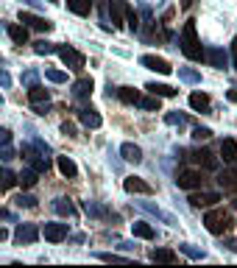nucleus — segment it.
Instances as JSON below:
<instances>
[{
  "instance_id": "obj_1",
  "label": "nucleus",
  "mask_w": 237,
  "mask_h": 268,
  "mask_svg": "<svg viewBox=\"0 0 237 268\" xmlns=\"http://www.w3.org/2000/svg\"><path fill=\"white\" fill-rule=\"evenodd\" d=\"M181 51L190 61H204V48H201V39L195 34V23L187 20L184 28H181Z\"/></svg>"
},
{
  "instance_id": "obj_2",
  "label": "nucleus",
  "mask_w": 237,
  "mask_h": 268,
  "mask_svg": "<svg viewBox=\"0 0 237 268\" xmlns=\"http://www.w3.org/2000/svg\"><path fill=\"white\" fill-rule=\"evenodd\" d=\"M204 226H207V232H212V235H223L235 226V221H232V215L223 212V209H209V212L204 215Z\"/></svg>"
},
{
  "instance_id": "obj_3",
  "label": "nucleus",
  "mask_w": 237,
  "mask_h": 268,
  "mask_svg": "<svg viewBox=\"0 0 237 268\" xmlns=\"http://www.w3.org/2000/svg\"><path fill=\"white\" fill-rule=\"evenodd\" d=\"M204 182H207L204 171H190V168H184V171L176 173V184L181 187V190H195V187H204Z\"/></svg>"
},
{
  "instance_id": "obj_4",
  "label": "nucleus",
  "mask_w": 237,
  "mask_h": 268,
  "mask_svg": "<svg viewBox=\"0 0 237 268\" xmlns=\"http://www.w3.org/2000/svg\"><path fill=\"white\" fill-rule=\"evenodd\" d=\"M187 159L193 165H198L201 171H218V156L212 154V151H207V148H193L187 154Z\"/></svg>"
},
{
  "instance_id": "obj_5",
  "label": "nucleus",
  "mask_w": 237,
  "mask_h": 268,
  "mask_svg": "<svg viewBox=\"0 0 237 268\" xmlns=\"http://www.w3.org/2000/svg\"><path fill=\"white\" fill-rule=\"evenodd\" d=\"M56 53H59V59L64 61L70 70H84V53H78L76 48H70V45H56Z\"/></svg>"
},
{
  "instance_id": "obj_6",
  "label": "nucleus",
  "mask_w": 237,
  "mask_h": 268,
  "mask_svg": "<svg viewBox=\"0 0 237 268\" xmlns=\"http://www.w3.org/2000/svg\"><path fill=\"white\" fill-rule=\"evenodd\" d=\"M20 23H26V28H36V31H51L53 28L51 20L39 17V14H31V11H20Z\"/></svg>"
},
{
  "instance_id": "obj_7",
  "label": "nucleus",
  "mask_w": 237,
  "mask_h": 268,
  "mask_svg": "<svg viewBox=\"0 0 237 268\" xmlns=\"http://www.w3.org/2000/svg\"><path fill=\"white\" fill-rule=\"evenodd\" d=\"M123 187H126V193H140V196H151L153 193V187L145 179H140V176H126Z\"/></svg>"
},
{
  "instance_id": "obj_8",
  "label": "nucleus",
  "mask_w": 237,
  "mask_h": 268,
  "mask_svg": "<svg viewBox=\"0 0 237 268\" xmlns=\"http://www.w3.org/2000/svg\"><path fill=\"white\" fill-rule=\"evenodd\" d=\"M190 204H193V207H198V209H207V207H215V204H218L220 201V196L218 193H209V190H201V193H193V196H190Z\"/></svg>"
},
{
  "instance_id": "obj_9",
  "label": "nucleus",
  "mask_w": 237,
  "mask_h": 268,
  "mask_svg": "<svg viewBox=\"0 0 237 268\" xmlns=\"http://www.w3.org/2000/svg\"><path fill=\"white\" fill-rule=\"evenodd\" d=\"M140 64L148 70H156V73H162V76H168V73H173V67H170L168 59H159V56H140Z\"/></svg>"
},
{
  "instance_id": "obj_10",
  "label": "nucleus",
  "mask_w": 237,
  "mask_h": 268,
  "mask_svg": "<svg viewBox=\"0 0 237 268\" xmlns=\"http://www.w3.org/2000/svg\"><path fill=\"white\" fill-rule=\"evenodd\" d=\"M36 238H39V229L34 224H20L14 229V240L17 243H36Z\"/></svg>"
},
{
  "instance_id": "obj_11",
  "label": "nucleus",
  "mask_w": 237,
  "mask_h": 268,
  "mask_svg": "<svg viewBox=\"0 0 237 268\" xmlns=\"http://www.w3.org/2000/svg\"><path fill=\"white\" fill-rule=\"evenodd\" d=\"M42 235H45V240H51V243H61L64 238H67V224H45Z\"/></svg>"
},
{
  "instance_id": "obj_12",
  "label": "nucleus",
  "mask_w": 237,
  "mask_h": 268,
  "mask_svg": "<svg viewBox=\"0 0 237 268\" xmlns=\"http://www.w3.org/2000/svg\"><path fill=\"white\" fill-rule=\"evenodd\" d=\"M220 156H223L226 165H237V143L232 137L220 140Z\"/></svg>"
},
{
  "instance_id": "obj_13",
  "label": "nucleus",
  "mask_w": 237,
  "mask_h": 268,
  "mask_svg": "<svg viewBox=\"0 0 237 268\" xmlns=\"http://www.w3.org/2000/svg\"><path fill=\"white\" fill-rule=\"evenodd\" d=\"M218 184L223 187V190H232V193H237V165H232L229 171H223L218 176Z\"/></svg>"
},
{
  "instance_id": "obj_14",
  "label": "nucleus",
  "mask_w": 237,
  "mask_h": 268,
  "mask_svg": "<svg viewBox=\"0 0 237 268\" xmlns=\"http://www.w3.org/2000/svg\"><path fill=\"white\" fill-rule=\"evenodd\" d=\"M78 120L84 123L87 129H101V115L95 112V109H89V106H87V109H78Z\"/></svg>"
},
{
  "instance_id": "obj_15",
  "label": "nucleus",
  "mask_w": 237,
  "mask_h": 268,
  "mask_svg": "<svg viewBox=\"0 0 237 268\" xmlns=\"http://www.w3.org/2000/svg\"><path fill=\"white\" fill-rule=\"evenodd\" d=\"M204 59L209 61L212 67L226 70V53H223V51H218V48H209V51H204Z\"/></svg>"
},
{
  "instance_id": "obj_16",
  "label": "nucleus",
  "mask_w": 237,
  "mask_h": 268,
  "mask_svg": "<svg viewBox=\"0 0 237 268\" xmlns=\"http://www.w3.org/2000/svg\"><path fill=\"white\" fill-rule=\"evenodd\" d=\"M145 89L151 92V95H159V98H173L178 92L176 87H170V84H156V81H151V84H145Z\"/></svg>"
},
{
  "instance_id": "obj_17",
  "label": "nucleus",
  "mask_w": 237,
  "mask_h": 268,
  "mask_svg": "<svg viewBox=\"0 0 237 268\" xmlns=\"http://www.w3.org/2000/svg\"><path fill=\"white\" fill-rule=\"evenodd\" d=\"M120 156H123V159H126V162H140V159H143V151H140V146H134V143H123V146H120Z\"/></svg>"
},
{
  "instance_id": "obj_18",
  "label": "nucleus",
  "mask_w": 237,
  "mask_h": 268,
  "mask_svg": "<svg viewBox=\"0 0 237 268\" xmlns=\"http://www.w3.org/2000/svg\"><path fill=\"white\" fill-rule=\"evenodd\" d=\"M123 9H126L123 0H109V14H112V26L115 28L123 26Z\"/></svg>"
},
{
  "instance_id": "obj_19",
  "label": "nucleus",
  "mask_w": 237,
  "mask_h": 268,
  "mask_svg": "<svg viewBox=\"0 0 237 268\" xmlns=\"http://www.w3.org/2000/svg\"><path fill=\"white\" fill-rule=\"evenodd\" d=\"M92 78H78L76 84H73V95L76 98H89L92 95Z\"/></svg>"
},
{
  "instance_id": "obj_20",
  "label": "nucleus",
  "mask_w": 237,
  "mask_h": 268,
  "mask_svg": "<svg viewBox=\"0 0 237 268\" xmlns=\"http://www.w3.org/2000/svg\"><path fill=\"white\" fill-rule=\"evenodd\" d=\"M67 9L78 17H87L92 11V0H67Z\"/></svg>"
},
{
  "instance_id": "obj_21",
  "label": "nucleus",
  "mask_w": 237,
  "mask_h": 268,
  "mask_svg": "<svg viewBox=\"0 0 237 268\" xmlns=\"http://www.w3.org/2000/svg\"><path fill=\"white\" fill-rule=\"evenodd\" d=\"M56 165H59V171L64 173L67 179H76V176H78V165L73 162L70 156H59V159H56Z\"/></svg>"
},
{
  "instance_id": "obj_22",
  "label": "nucleus",
  "mask_w": 237,
  "mask_h": 268,
  "mask_svg": "<svg viewBox=\"0 0 237 268\" xmlns=\"http://www.w3.org/2000/svg\"><path fill=\"white\" fill-rule=\"evenodd\" d=\"M118 98L123 101V104H134L137 106L143 95H140V89H134V87H120V89H118Z\"/></svg>"
},
{
  "instance_id": "obj_23",
  "label": "nucleus",
  "mask_w": 237,
  "mask_h": 268,
  "mask_svg": "<svg viewBox=\"0 0 237 268\" xmlns=\"http://www.w3.org/2000/svg\"><path fill=\"white\" fill-rule=\"evenodd\" d=\"M190 106L195 112H209V95L204 92H190Z\"/></svg>"
},
{
  "instance_id": "obj_24",
  "label": "nucleus",
  "mask_w": 237,
  "mask_h": 268,
  "mask_svg": "<svg viewBox=\"0 0 237 268\" xmlns=\"http://www.w3.org/2000/svg\"><path fill=\"white\" fill-rule=\"evenodd\" d=\"M131 232H134V238L151 240V238H153V226H151V224H145V221H134V224H131Z\"/></svg>"
},
{
  "instance_id": "obj_25",
  "label": "nucleus",
  "mask_w": 237,
  "mask_h": 268,
  "mask_svg": "<svg viewBox=\"0 0 237 268\" xmlns=\"http://www.w3.org/2000/svg\"><path fill=\"white\" fill-rule=\"evenodd\" d=\"M151 260H153V263H176L178 254L173 249H153L151 251Z\"/></svg>"
},
{
  "instance_id": "obj_26",
  "label": "nucleus",
  "mask_w": 237,
  "mask_h": 268,
  "mask_svg": "<svg viewBox=\"0 0 237 268\" xmlns=\"http://www.w3.org/2000/svg\"><path fill=\"white\" fill-rule=\"evenodd\" d=\"M17 184V176L9 171V168H0V193H6V190H11Z\"/></svg>"
},
{
  "instance_id": "obj_27",
  "label": "nucleus",
  "mask_w": 237,
  "mask_h": 268,
  "mask_svg": "<svg viewBox=\"0 0 237 268\" xmlns=\"http://www.w3.org/2000/svg\"><path fill=\"white\" fill-rule=\"evenodd\" d=\"M48 89H45V87H39V84H34L31 87V89H28V101H31V104H42V101H48Z\"/></svg>"
},
{
  "instance_id": "obj_28",
  "label": "nucleus",
  "mask_w": 237,
  "mask_h": 268,
  "mask_svg": "<svg viewBox=\"0 0 237 268\" xmlns=\"http://www.w3.org/2000/svg\"><path fill=\"white\" fill-rule=\"evenodd\" d=\"M9 36L17 45H26L28 42V28L26 26H9Z\"/></svg>"
},
{
  "instance_id": "obj_29",
  "label": "nucleus",
  "mask_w": 237,
  "mask_h": 268,
  "mask_svg": "<svg viewBox=\"0 0 237 268\" xmlns=\"http://www.w3.org/2000/svg\"><path fill=\"white\" fill-rule=\"evenodd\" d=\"M17 182L23 184L26 190H28V187H34V184H36V171H23V173L17 176Z\"/></svg>"
},
{
  "instance_id": "obj_30",
  "label": "nucleus",
  "mask_w": 237,
  "mask_h": 268,
  "mask_svg": "<svg viewBox=\"0 0 237 268\" xmlns=\"http://www.w3.org/2000/svg\"><path fill=\"white\" fill-rule=\"evenodd\" d=\"M143 109H148V112H159V95H151V98H140V104Z\"/></svg>"
},
{
  "instance_id": "obj_31",
  "label": "nucleus",
  "mask_w": 237,
  "mask_h": 268,
  "mask_svg": "<svg viewBox=\"0 0 237 268\" xmlns=\"http://www.w3.org/2000/svg\"><path fill=\"white\" fill-rule=\"evenodd\" d=\"M53 207H56V212H61V215H73V212H76V207H73L67 199H59Z\"/></svg>"
},
{
  "instance_id": "obj_32",
  "label": "nucleus",
  "mask_w": 237,
  "mask_h": 268,
  "mask_svg": "<svg viewBox=\"0 0 237 268\" xmlns=\"http://www.w3.org/2000/svg\"><path fill=\"white\" fill-rule=\"evenodd\" d=\"M34 53H39V56H45V53H56V45L39 39V42H34Z\"/></svg>"
},
{
  "instance_id": "obj_33",
  "label": "nucleus",
  "mask_w": 237,
  "mask_h": 268,
  "mask_svg": "<svg viewBox=\"0 0 237 268\" xmlns=\"http://www.w3.org/2000/svg\"><path fill=\"white\" fill-rule=\"evenodd\" d=\"M45 76L51 78V81H56V84L67 81V73H61V70H53V67H48V70H45Z\"/></svg>"
},
{
  "instance_id": "obj_34",
  "label": "nucleus",
  "mask_w": 237,
  "mask_h": 268,
  "mask_svg": "<svg viewBox=\"0 0 237 268\" xmlns=\"http://www.w3.org/2000/svg\"><path fill=\"white\" fill-rule=\"evenodd\" d=\"M14 204H17V207L31 209V207H36V199H34V196H17V199H14Z\"/></svg>"
},
{
  "instance_id": "obj_35",
  "label": "nucleus",
  "mask_w": 237,
  "mask_h": 268,
  "mask_svg": "<svg viewBox=\"0 0 237 268\" xmlns=\"http://www.w3.org/2000/svg\"><path fill=\"white\" fill-rule=\"evenodd\" d=\"M212 137V131L207 129V126H195L193 129V140H198V143H201V140H209Z\"/></svg>"
},
{
  "instance_id": "obj_36",
  "label": "nucleus",
  "mask_w": 237,
  "mask_h": 268,
  "mask_svg": "<svg viewBox=\"0 0 237 268\" xmlns=\"http://www.w3.org/2000/svg\"><path fill=\"white\" fill-rule=\"evenodd\" d=\"M165 123H170V126H181V123H184V115L170 112V115H165Z\"/></svg>"
},
{
  "instance_id": "obj_37",
  "label": "nucleus",
  "mask_w": 237,
  "mask_h": 268,
  "mask_svg": "<svg viewBox=\"0 0 237 268\" xmlns=\"http://www.w3.org/2000/svg\"><path fill=\"white\" fill-rule=\"evenodd\" d=\"M126 17H128V28H131V31H137V28H140V20H137L134 9H126Z\"/></svg>"
},
{
  "instance_id": "obj_38",
  "label": "nucleus",
  "mask_w": 237,
  "mask_h": 268,
  "mask_svg": "<svg viewBox=\"0 0 237 268\" xmlns=\"http://www.w3.org/2000/svg\"><path fill=\"white\" fill-rule=\"evenodd\" d=\"M178 76L184 78V81H201V76L195 70H178Z\"/></svg>"
},
{
  "instance_id": "obj_39",
  "label": "nucleus",
  "mask_w": 237,
  "mask_h": 268,
  "mask_svg": "<svg viewBox=\"0 0 237 268\" xmlns=\"http://www.w3.org/2000/svg\"><path fill=\"white\" fill-rule=\"evenodd\" d=\"M178 249H181V251H187V254H190V257H204V251L193 249V246H190V243H184V246H178Z\"/></svg>"
},
{
  "instance_id": "obj_40",
  "label": "nucleus",
  "mask_w": 237,
  "mask_h": 268,
  "mask_svg": "<svg viewBox=\"0 0 237 268\" xmlns=\"http://www.w3.org/2000/svg\"><path fill=\"white\" fill-rule=\"evenodd\" d=\"M103 263H126V257H118V254H98Z\"/></svg>"
},
{
  "instance_id": "obj_41",
  "label": "nucleus",
  "mask_w": 237,
  "mask_h": 268,
  "mask_svg": "<svg viewBox=\"0 0 237 268\" xmlns=\"http://www.w3.org/2000/svg\"><path fill=\"white\" fill-rule=\"evenodd\" d=\"M11 143V131L9 129H0V146H9Z\"/></svg>"
},
{
  "instance_id": "obj_42",
  "label": "nucleus",
  "mask_w": 237,
  "mask_h": 268,
  "mask_svg": "<svg viewBox=\"0 0 237 268\" xmlns=\"http://www.w3.org/2000/svg\"><path fill=\"white\" fill-rule=\"evenodd\" d=\"M0 84H3V87H9V84H11V76L6 73V70H0Z\"/></svg>"
},
{
  "instance_id": "obj_43",
  "label": "nucleus",
  "mask_w": 237,
  "mask_h": 268,
  "mask_svg": "<svg viewBox=\"0 0 237 268\" xmlns=\"http://www.w3.org/2000/svg\"><path fill=\"white\" fill-rule=\"evenodd\" d=\"M61 131H64V134H70V137H76V129H73L70 123H64V126H61Z\"/></svg>"
},
{
  "instance_id": "obj_44",
  "label": "nucleus",
  "mask_w": 237,
  "mask_h": 268,
  "mask_svg": "<svg viewBox=\"0 0 237 268\" xmlns=\"http://www.w3.org/2000/svg\"><path fill=\"white\" fill-rule=\"evenodd\" d=\"M232 59H235V70H237V36H235V42H232Z\"/></svg>"
},
{
  "instance_id": "obj_45",
  "label": "nucleus",
  "mask_w": 237,
  "mask_h": 268,
  "mask_svg": "<svg viewBox=\"0 0 237 268\" xmlns=\"http://www.w3.org/2000/svg\"><path fill=\"white\" fill-rule=\"evenodd\" d=\"M226 95H229V101H235V104H237V89H229Z\"/></svg>"
},
{
  "instance_id": "obj_46",
  "label": "nucleus",
  "mask_w": 237,
  "mask_h": 268,
  "mask_svg": "<svg viewBox=\"0 0 237 268\" xmlns=\"http://www.w3.org/2000/svg\"><path fill=\"white\" fill-rule=\"evenodd\" d=\"M6 238H9V232H6V229H3V226H0V243L6 240Z\"/></svg>"
},
{
  "instance_id": "obj_47",
  "label": "nucleus",
  "mask_w": 237,
  "mask_h": 268,
  "mask_svg": "<svg viewBox=\"0 0 237 268\" xmlns=\"http://www.w3.org/2000/svg\"><path fill=\"white\" fill-rule=\"evenodd\" d=\"M0 218H9V212H6L3 207H0Z\"/></svg>"
},
{
  "instance_id": "obj_48",
  "label": "nucleus",
  "mask_w": 237,
  "mask_h": 268,
  "mask_svg": "<svg viewBox=\"0 0 237 268\" xmlns=\"http://www.w3.org/2000/svg\"><path fill=\"white\" fill-rule=\"evenodd\" d=\"M229 246H232V249H235V251H237V240H229Z\"/></svg>"
},
{
  "instance_id": "obj_49",
  "label": "nucleus",
  "mask_w": 237,
  "mask_h": 268,
  "mask_svg": "<svg viewBox=\"0 0 237 268\" xmlns=\"http://www.w3.org/2000/svg\"><path fill=\"white\" fill-rule=\"evenodd\" d=\"M235 209H237V199H235Z\"/></svg>"
}]
</instances>
